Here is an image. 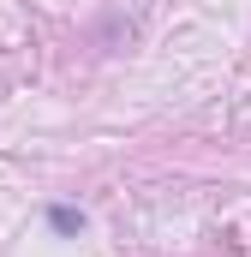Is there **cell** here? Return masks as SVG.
<instances>
[{"mask_svg": "<svg viewBox=\"0 0 251 257\" xmlns=\"http://www.w3.org/2000/svg\"><path fill=\"white\" fill-rule=\"evenodd\" d=\"M48 221H54V233H78V227H84V215H78L72 203H54V209H48Z\"/></svg>", "mask_w": 251, "mask_h": 257, "instance_id": "obj_1", "label": "cell"}]
</instances>
